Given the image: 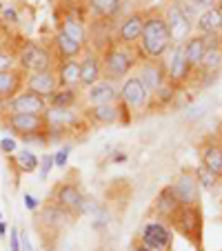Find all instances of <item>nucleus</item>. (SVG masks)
<instances>
[{
	"mask_svg": "<svg viewBox=\"0 0 222 251\" xmlns=\"http://www.w3.org/2000/svg\"><path fill=\"white\" fill-rule=\"evenodd\" d=\"M140 49L145 53L147 60H160L171 47V36L162 14H149L145 18V27H142L140 36Z\"/></svg>",
	"mask_w": 222,
	"mask_h": 251,
	"instance_id": "1",
	"label": "nucleus"
},
{
	"mask_svg": "<svg viewBox=\"0 0 222 251\" xmlns=\"http://www.w3.org/2000/svg\"><path fill=\"white\" fill-rule=\"evenodd\" d=\"M100 60H102V76H107V80H123V78H127L129 71L136 67V56L124 45L109 47L107 53Z\"/></svg>",
	"mask_w": 222,
	"mask_h": 251,
	"instance_id": "2",
	"label": "nucleus"
},
{
	"mask_svg": "<svg viewBox=\"0 0 222 251\" xmlns=\"http://www.w3.org/2000/svg\"><path fill=\"white\" fill-rule=\"evenodd\" d=\"M18 65H20V69L29 71V74H31V71L53 69V56L47 47L27 40L18 51Z\"/></svg>",
	"mask_w": 222,
	"mask_h": 251,
	"instance_id": "3",
	"label": "nucleus"
},
{
	"mask_svg": "<svg viewBox=\"0 0 222 251\" xmlns=\"http://www.w3.org/2000/svg\"><path fill=\"white\" fill-rule=\"evenodd\" d=\"M5 125L11 133L20 138H29L36 133H45L47 125H45V116L40 114H7L5 111Z\"/></svg>",
	"mask_w": 222,
	"mask_h": 251,
	"instance_id": "4",
	"label": "nucleus"
},
{
	"mask_svg": "<svg viewBox=\"0 0 222 251\" xmlns=\"http://www.w3.org/2000/svg\"><path fill=\"white\" fill-rule=\"evenodd\" d=\"M162 18H165L167 29H169L171 45H184V40L189 38V31H191L189 14H187L178 2H171V5L165 9Z\"/></svg>",
	"mask_w": 222,
	"mask_h": 251,
	"instance_id": "5",
	"label": "nucleus"
},
{
	"mask_svg": "<svg viewBox=\"0 0 222 251\" xmlns=\"http://www.w3.org/2000/svg\"><path fill=\"white\" fill-rule=\"evenodd\" d=\"M85 202L87 198L80 194L76 185L71 182H60V185L53 189V204L60 207L62 211H67L69 216H76V213H85Z\"/></svg>",
	"mask_w": 222,
	"mask_h": 251,
	"instance_id": "6",
	"label": "nucleus"
},
{
	"mask_svg": "<svg viewBox=\"0 0 222 251\" xmlns=\"http://www.w3.org/2000/svg\"><path fill=\"white\" fill-rule=\"evenodd\" d=\"M49 102L45 98H40L38 94H33V91H27L23 89L18 96L9 100L5 104V111L7 114H40L43 116L47 111Z\"/></svg>",
	"mask_w": 222,
	"mask_h": 251,
	"instance_id": "7",
	"label": "nucleus"
},
{
	"mask_svg": "<svg viewBox=\"0 0 222 251\" xmlns=\"http://www.w3.org/2000/svg\"><path fill=\"white\" fill-rule=\"evenodd\" d=\"M25 89L38 94L40 98H45V100H49V96L58 89L56 69H43V71L25 74Z\"/></svg>",
	"mask_w": 222,
	"mask_h": 251,
	"instance_id": "8",
	"label": "nucleus"
},
{
	"mask_svg": "<svg viewBox=\"0 0 222 251\" xmlns=\"http://www.w3.org/2000/svg\"><path fill=\"white\" fill-rule=\"evenodd\" d=\"M23 89H25V71L20 67L0 69V107H5Z\"/></svg>",
	"mask_w": 222,
	"mask_h": 251,
	"instance_id": "9",
	"label": "nucleus"
},
{
	"mask_svg": "<svg viewBox=\"0 0 222 251\" xmlns=\"http://www.w3.org/2000/svg\"><path fill=\"white\" fill-rule=\"evenodd\" d=\"M138 80L142 82L149 96H153L162 85H167V67L160 60H145L138 71Z\"/></svg>",
	"mask_w": 222,
	"mask_h": 251,
	"instance_id": "10",
	"label": "nucleus"
},
{
	"mask_svg": "<svg viewBox=\"0 0 222 251\" xmlns=\"http://www.w3.org/2000/svg\"><path fill=\"white\" fill-rule=\"evenodd\" d=\"M120 102H123V107H127L129 111H138L149 102V91L142 87L138 76L124 78L123 87H120Z\"/></svg>",
	"mask_w": 222,
	"mask_h": 251,
	"instance_id": "11",
	"label": "nucleus"
},
{
	"mask_svg": "<svg viewBox=\"0 0 222 251\" xmlns=\"http://www.w3.org/2000/svg\"><path fill=\"white\" fill-rule=\"evenodd\" d=\"M140 245L151 251H165L167 247H171V231L162 223H149L142 229Z\"/></svg>",
	"mask_w": 222,
	"mask_h": 251,
	"instance_id": "12",
	"label": "nucleus"
},
{
	"mask_svg": "<svg viewBox=\"0 0 222 251\" xmlns=\"http://www.w3.org/2000/svg\"><path fill=\"white\" fill-rule=\"evenodd\" d=\"M191 74H194V69H191V65L187 62V56H184L182 45H175L173 56H171L169 67H167V80L175 87V85H182V82L189 80Z\"/></svg>",
	"mask_w": 222,
	"mask_h": 251,
	"instance_id": "13",
	"label": "nucleus"
},
{
	"mask_svg": "<svg viewBox=\"0 0 222 251\" xmlns=\"http://www.w3.org/2000/svg\"><path fill=\"white\" fill-rule=\"evenodd\" d=\"M87 100L91 102V107H94V104L118 102V100H120V89L116 87L114 80H107V78H102V80H98L96 85L87 87Z\"/></svg>",
	"mask_w": 222,
	"mask_h": 251,
	"instance_id": "14",
	"label": "nucleus"
},
{
	"mask_svg": "<svg viewBox=\"0 0 222 251\" xmlns=\"http://www.w3.org/2000/svg\"><path fill=\"white\" fill-rule=\"evenodd\" d=\"M175 194V198H178L180 207H196L198 204V196H200V187L198 182H196L194 176L189 174H182L175 180V185L171 187Z\"/></svg>",
	"mask_w": 222,
	"mask_h": 251,
	"instance_id": "15",
	"label": "nucleus"
},
{
	"mask_svg": "<svg viewBox=\"0 0 222 251\" xmlns=\"http://www.w3.org/2000/svg\"><path fill=\"white\" fill-rule=\"evenodd\" d=\"M145 18H147V16L140 14V11L127 16V18L123 20V25H120V29H118V45H124V47L136 45L138 40H140V36H142Z\"/></svg>",
	"mask_w": 222,
	"mask_h": 251,
	"instance_id": "16",
	"label": "nucleus"
},
{
	"mask_svg": "<svg viewBox=\"0 0 222 251\" xmlns=\"http://www.w3.org/2000/svg\"><path fill=\"white\" fill-rule=\"evenodd\" d=\"M124 111L123 102L111 104H94L85 111V118H89L94 125H116L120 120V114Z\"/></svg>",
	"mask_w": 222,
	"mask_h": 251,
	"instance_id": "17",
	"label": "nucleus"
},
{
	"mask_svg": "<svg viewBox=\"0 0 222 251\" xmlns=\"http://www.w3.org/2000/svg\"><path fill=\"white\" fill-rule=\"evenodd\" d=\"M58 76V87H69V89H76L80 85V60L71 58V60H60L56 69Z\"/></svg>",
	"mask_w": 222,
	"mask_h": 251,
	"instance_id": "18",
	"label": "nucleus"
},
{
	"mask_svg": "<svg viewBox=\"0 0 222 251\" xmlns=\"http://www.w3.org/2000/svg\"><path fill=\"white\" fill-rule=\"evenodd\" d=\"M98 80H102V60L96 53H87L80 60V85L91 87Z\"/></svg>",
	"mask_w": 222,
	"mask_h": 251,
	"instance_id": "19",
	"label": "nucleus"
},
{
	"mask_svg": "<svg viewBox=\"0 0 222 251\" xmlns=\"http://www.w3.org/2000/svg\"><path fill=\"white\" fill-rule=\"evenodd\" d=\"M196 29L202 36H213V33L222 31V11L218 7H209L196 20Z\"/></svg>",
	"mask_w": 222,
	"mask_h": 251,
	"instance_id": "20",
	"label": "nucleus"
},
{
	"mask_svg": "<svg viewBox=\"0 0 222 251\" xmlns=\"http://www.w3.org/2000/svg\"><path fill=\"white\" fill-rule=\"evenodd\" d=\"M207 45H209V36H202V33L191 36L189 40H184L182 49H184V56H187V62L191 65V69H198L200 67V60H202V56H204Z\"/></svg>",
	"mask_w": 222,
	"mask_h": 251,
	"instance_id": "21",
	"label": "nucleus"
},
{
	"mask_svg": "<svg viewBox=\"0 0 222 251\" xmlns=\"http://www.w3.org/2000/svg\"><path fill=\"white\" fill-rule=\"evenodd\" d=\"M60 31L67 33L71 40H76V43L85 45L87 40V27L78 16H71V14H65L62 16V23H60Z\"/></svg>",
	"mask_w": 222,
	"mask_h": 251,
	"instance_id": "22",
	"label": "nucleus"
},
{
	"mask_svg": "<svg viewBox=\"0 0 222 251\" xmlns=\"http://www.w3.org/2000/svg\"><path fill=\"white\" fill-rule=\"evenodd\" d=\"M53 43H56V53L60 56V60H71V58H78V56H80V51H82V45L76 43V40H71L67 33L60 31V29L56 31Z\"/></svg>",
	"mask_w": 222,
	"mask_h": 251,
	"instance_id": "23",
	"label": "nucleus"
},
{
	"mask_svg": "<svg viewBox=\"0 0 222 251\" xmlns=\"http://www.w3.org/2000/svg\"><path fill=\"white\" fill-rule=\"evenodd\" d=\"M220 65H222V49H220V45L213 43L211 36H209V45H207V49H204V56H202V60H200L198 69L207 71V74H216V71L220 69Z\"/></svg>",
	"mask_w": 222,
	"mask_h": 251,
	"instance_id": "24",
	"label": "nucleus"
},
{
	"mask_svg": "<svg viewBox=\"0 0 222 251\" xmlns=\"http://www.w3.org/2000/svg\"><path fill=\"white\" fill-rule=\"evenodd\" d=\"M202 167H207L216 178H220L222 176V147L220 145L211 142V145H207L202 149Z\"/></svg>",
	"mask_w": 222,
	"mask_h": 251,
	"instance_id": "25",
	"label": "nucleus"
},
{
	"mask_svg": "<svg viewBox=\"0 0 222 251\" xmlns=\"http://www.w3.org/2000/svg\"><path fill=\"white\" fill-rule=\"evenodd\" d=\"M123 0H87V7L100 18H114L120 11Z\"/></svg>",
	"mask_w": 222,
	"mask_h": 251,
	"instance_id": "26",
	"label": "nucleus"
},
{
	"mask_svg": "<svg viewBox=\"0 0 222 251\" xmlns=\"http://www.w3.org/2000/svg\"><path fill=\"white\" fill-rule=\"evenodd\" d=\"M16 165V169L20 171V174H33V171L38 169V156L33 151H29V149H23V151H16L14 160H11Z\"/></svg>",
	"mask_w": 222,
	"mask_h": 251,
	"instance_id": "27",
	"label": "nucleus"
},
{
	"mask_svg": "<svg viewBox=\"0 0 222 251\" xmlns=\"http://www.w3.org/2000/svg\"><path fill=\"white\" fill-rule=\"evenodd\" d=\"M78 100L76 89H69V87H58L51 96H49V107H74Z\"/></svg>",
	"mask_w": 222,
	"mask_h": 251,
	"instance_id": "28",
	"label": "nucleus"
},
{
	"mask_svg": "<svg viewBox=\"0 0 222 251\" xmlns=\"http://www.w3.org/2000/svg\"><path fill=\"white\" fill-rule=\"evenodd\" d=\"M178 207H180V202H178V198H175L173 189H171V187L162 189V194L158 196V200H156L158 211H160L162 216H173V213L178 211Z\"/></svg>",
	"mask_w": 222,
	"mask_h": 251,
	"instance_id": "29",
	"label": "nucleus"
},
{
	"mask_svg": "<svg viewBox=\"0 0 222 251\" xmlns=\"http://www.w3.org/2000/svg\"><path fill=\"white\" fill-rule=\"evenodd\" d=\"M216 180H218V178L207 169V167L200 165L198 169H196V182H198V187H204V189H213V187H216Z\"/></svg>",
	"mask_w": 222,
	"mask_h": 251,
	"instance_id": "30",
	"label": "nucleus"
},
{
	"mask_svg": "<svg viewBox=\"0 0 222 251\" xmlns=\"http://www.w3.org/2000/svg\"><path fill=\"white\" fill-rule=\"evenodd\" d=\"M69 153H71V147H69V145H65V147H62L60 151L53 153V165L60 167V169H62V167H67V160H69Z\"/></svg>",
	"mask_w": 222,
	"mask_h": 251,
	"instance_id": "31",
	"label": "nucleus"
},
{
	"mask_svg": "<svg viewBox=\"0 0 222 251\" xmlns=\"http://www.w3.org/2000/svg\"><path fill=\"white\" fill-rule=\"evenodd\" d=\"M38 167H40V178H43V180H47L49 171H51V167H53V156H51V153L43 156V160L38 162Z\"/></svg>",
	"mask_w": 222,
	"mask_h": 251,
	"instance_id": "32",
	"label": "nucleus"
},
{
	"mask_svg": "<svg viewBox=\"0 0 222 251\" xmlns=\"http://www.w3.org/2000/svg\"><path fill=\"white\" fill-rule=\"evenodd\" d=\"M0 149H2V153H16L18 151V142L14 138H2L0 140Z\"/></svg>",
	"mask_w": 222,
	"mask_h": 251,
	"instance_id": "33",
	"label": "nucleus"
},
{
	"mask_svg": "<svg viewBox=\"0 0 222 251\" xmlns=\"http://www.w3.org/2000/svg\"><path fill=\"white\" fill-rule=\"evenodd\" d=\"M9 249L20 251V231L16 227H11V231H9Z\"/></svg>",
	"mask_w": 222,
	"mask_h": 251,
	"instance_id": "34",
	"label": "nucleus"
},
{
	"mask_svg": "<svg viewBox=\"0 0 222 251\" xmlns=\"http://www.w3.org/2000/svg\"><path fill=\"white\" fill-rule=\"evenodd\" d=\"M20 251H33L31 240H29L27 231H20Z\"/></svg>",
	"mask_w": 222,
	"mask_h": 251,
	"instance_id": "35",
	"label": "nucleus"
},
{
	"mask_svg": "<svg viewBox=\"0 0 222 251\" xmlns=\"http://www.w3.org/2000/svg\"><path fill=\"white\" fill-rule=\"evenodd\" d=\"M2 18H5L7 23H18V14H16L14 7H7V9L2 11Z\"/></svg>",
	"mask_w": 222,
	"mask_h": 251,
	"instance_id": "36",
	"label": "nucleus"
},
{
	"mask_svg": "<svg viewBox=\"0 0 222 251\" xmlns=\"http://www.w3.org/2000/svg\"><path fill=\"white\" fill-rule=\"evenodd\" d=\"M25 207L29 209V211H36V207H38V202H36V198L33 196H25Z\"/></svg>",
	"mask_w": 222,
	"mask_h": 251,
	"instance_id": "37",
	"label": "nucleus"
},
{
	"mask_svg": "<svg viewBox=\"0 0 222 251\" xmlns=\"http://www.w3.org/2000/svg\"><path fill=\"white\" fill-rule=\"evenodd\" d=\"M194 5L196 7H213V5H218V0H194Z\"/></svg>",
	"mask_w": 222,
	"mask_h": 251,
	"instance_id": "38",
	"label": "nucleus"
},
{
	"mask_svg": "<svg viewBox=\"0 0 222 251\" xmlns=\"http://www.w3.org/2000/svg\"><path fill=\"white\" fill-rule=\"evenodd\" d=\"M5 231H7V225L0 220V236H5Z\"/></svg>",
	"mask_w": 222,
	"mask_h": 251,
	"instance_id": "39",
	"label": "nucleus"
},
{
	"mask_svg": "<svg viewBox=\"0 0 222 251\" xmlns=\"http://www.w3.org/2000/svg\"><path fill=\"white\" fill-rule=\"evenodd\" d=\"M218 9H220V11H222V0H218Z\"/></svg>",
	"mask_w": 222,
	"mask_h": 251,
	"instance_id": "40",
	"label": "nucleus"
},
{
	"mask_svg": "<svg viewBox=\"0 0 222 251\" xmlns=\"http://www.w3.org/2000/svg\"><path fill=\"white\" fill-rule=\"evenodd\" d=\"M0 220H2V213H0Z\"/></svg>",
	"mask_w": 222,
	"mask_h": 251,
	"instance_id": "41",
	"label": "nucleus"
},
{
	"mask_svg": "<svg viewBox=\"0 0 222 251\" xmlns=\"http://www.w3.org/2000/svg\"><path fill=\"white\" fill-rule=\"evenodd\" d=\"M0 53H2V47H0Z\"/></svg>",
	"mask_w": 222,
	"mask_h": 251,
	"instance_id": "42",
	"label": "nucleus"
}]
</instances>
